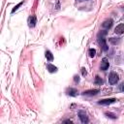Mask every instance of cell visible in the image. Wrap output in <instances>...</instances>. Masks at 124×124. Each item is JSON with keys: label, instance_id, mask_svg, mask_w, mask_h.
Returning <instances> with one entry per match:
<instances>
[{"label": "cell", "instance_id": "obj_5", "mask_svg": "<svg viewBox=\"0 0 124 124\" xmlns=\"http://www.w3.org/2000/svg\"><path fill=\"white\" fill-rule=\"evenodd\" d=\"M78 117H79V119L82 123H87L88 122V117H87V115L84 111H79L78 112Z\"/></svg>", "mask_w": 124, "mask_h": 124}, {"label": "cell", "instance_id": "obj_14", "mask_svg": "<svg viewBox=\"0 0 124 124\" xmlns=\"http://www.w3.org/2000/svg\"><path fill=\"white\" fill-rule=\"evenodd\" d=\"M96 84H98V85H101L102 83H103V79L99 77V76H97L96 78H95V81H94Z\"/></svg>", "mask_w": 124, "mask_h": 124}, {"label": "cell", "instance_id": "obj_20", "mask_svg": "<svg viewBox=\"0 0 124 124\" xmlns=\"http://www.w3.org/2000/svg\"><path fill=\"white\" fill-rule=\"evenodd\" d=\"M121 90L124 92V84H122V86H121Z\"/></svg>", "mask_w": 124, "mask_h": 124}, {"label": "cell", "instance_id": "obj_22", "mask_svg": "<svg viewBox=\"0 0 124 124\" xmlns=\"http://www.w3.org/2000/svg\"><path fill=\"white\" fill-rule=\"evenodd\" d=\"M78 1H82V0H78Z\"/></svg>", "mask_w": 124, "mask_h": 124}, {"label": "cell", "instance_id": "obj_2", "mask_svg": "<svg viewBox=\"0 0 124 124\" xmlns=\"http://www.w3.org/2000/svg\"><path fill=\"white\" fill-rule=\"evenodd\" d=\"M98 43H99V45L101 46V47H102L103 50L107 51V50L108 49V46L107 42H106V39H105L104 37H102V36L99 37V38H98Z\"/></svg>", "mask_w": 124, "mask_h": 124}, {"label": "cell", "instance_id": "obj_6", "mask_svg": "<svg viewBox=\"0 0 124 124\" xmlns=\"http://www.w3.org/2000/svg\"><path fill=\"white\" fill-rule=\"evenodd\" d=\"M114 32H115L116 34H122V33H124V24H123V23L118 24V25L115 27Z\"/></svg>", "mask_w": 124, "mask_h": 124}, {"label": "cell", "instance_id": "obj_4", "mask_svg": "<svg viewBox=\"0 0 124 124\" xmlns=\"http://www.w3.org/2000/svg\"><path fill=\"white\" fill-rule=\"evenodd\" d=\"M108 67H109V63H108V59H107V58H103L100 69H101L102 71H106V70H108Z\"/></svg>", "mask_w": 124, "mask_h": 124}, {"label": "cell", "instance_id": "obj_19", "mask_svg": "<svg viewBox=\"0 0 124 124\" xmlns=\"http://www.w3.org/2000/svg\"><path fill=\"white\" fill-rule=\"evenodd\" d=\"M74 78H75V81H76V82H78V81H79V78H78V76H75Z\"/></svg>", "mask_w": 124, "mask_h": 124}, {"label": "cell", "instance_id": "obj_11", "mask_svg": "<svg viewBox=\"0 0 124 124\" xmlns=\"http://www.w3.org/2000/svg\"><path fill=\"white\" fill-rule=\"evenodd\" d=\"M47 70L49 73H55L57 71V67H55L52 64H47Z\"/></svg>", "mask_w": 124, "mask_h": 124}, {"label": "cell", "instance_id": "obj_10", "mask_svg": "<svg viewBox=\"0 0 124 124\" xmlns=\"http://www.w3.org/2000/svg\"><path fill=\"white\" fill-rule=\"evenodd\" d=\"M77 93H78V90L75 88H69L67 90V94L70 96H77Z\"/></svg>", "mask_w": 124, "mask_h": 124}, {"label": "cell", "instance_id": "obj_17", "mask_svg": "<svg viewBox=\"0 0 124 124\" xmlns=\"http://www.w3.org/2000/svg\"><path fill=\"white\" fill-rule=\"evenodd\" d=\"M106 115H107L108 117H109V118H112V119L116 118V116H115L113 113H110V112H106Z\"/></svg>", "mask_w": 124, "mask_h": 124}, {"label": "cell", "instance_id": "obj_3", "mask_svg": "<svg viewBox=\"0 0 124 124\" xmlns=\"http://www.w3.org/2000/svg\"><path fill=\"white\" fill-rule=\"evenodd\" d=\"M116 101L115 98H108V99H103V100H100L98 103L100 105H109V104H112Z\"/></svg>", "mask_w": 124, "mask_h": 124}, {"label": "cell", "instance_id": "obj_15", "mask_svg": "<svg viewBox=\"0 0 124 124\" xmlns=\"http://www.w3.org/2000/svg\"><path fill=\"white\" fill-rule=\"evenodd\" d=\"M88 54H89L90 57H94L95 54H96V50H95L94 48H90V49L88 50Z\"/></svg>", "mask_w": 124, "mask_h": 124}, {"label": "cell", "instance_id": "obj_18", "mask_svg": "<svg viewBox=\"0 0 124 124\" xmlns=\"http://www.w3.org/2000/svg\"><path fill=\"white\" fill-rule=\"evenodd\" d=\"M81 73H82V76H86V70H85V68H81Z\"/></svg>", "mask_w": 124, "mask_h": 124}, {"label": "cell", "instance_id": "obj_7", "mask_svg": "<svg viewBox=\"0 0 124 124\" xmlns=\"http://www.w3.org/2000/svg\"><path fill=\"white\" fill-rule=\"evenodd\" d=\"M111 25H112V20H111V19H107V20H105V21L102 23V27H103V28H106V29L110 28Z\"/></svg>", "mask_w": 124, "mask_h": 124}, {"label": "cell", "instance_id": "obj_1", "mask_svg": "<svg viewBox=\"0 0 124 124\" xmlns=\"http://www.w3.org/2000/svg\"><path fill=\"white\" fill-rule=\"evenodd\" d=\"M118 79H119V77H118V75H117L116 73L111 72V73L109 74V77H108V81H109V83H110L111 85H113V84L117 83Z\"/></svg>", "mask_w": 124, "mask_h": 124}, {"label": "cell", "instance_id": "obj_21", "mask_svg": "<svg viewBox=\"0 0 124 124\" xmlns=\"http://www.w3.org/2000/svg\"><path fill=\"white\" fill-rule=\"evenodd\" d=\"M65 122H67V123H72V121H71V120H66Z\"/></svg>", "mask_w": 124, "mask_h": 124}, {"label": "cell", "instance_id": "obj_16", "mask_svg": "<svg viewBox=\"0 0 124 124\" xmlns=\"http://www.w3.org/2000/svg\"><path fill=\"white\" fill-rule=\"evenodd\" d=\"M22 4H23V2L21 1V2H20V3H18V4L16 5V6H15V8H14V9L12 10V13H15V12H16V10H17V9H18V8H19V7L21 6V5H22Z\"/></svg>", "mask_w": 124, "mask_h": 124}, {"label": "cell", "instance_id": "obj_8", "mask_svg": "<svg viewBox=\"0 0 124 124\" xmlns=\"http://www.w3.org/2000/svg\"><path fill=\"white\" fill-rule=\"evenodd\" d=\"M36 21H37L36 16H31L29 17V27H34L36 25Z\"/></svg>", "mask_w": 124, "mask_h": 124}, {"label": "cell", "instance_id": "obj_13", "mask_svg": "<svg viewBox=\"0 0 124 124\" xmlns=\"http://www.w3.org/2000/svg\"><path fill=\"white\" fill-rule=\"evenodd\" d=\"M108 41L111 43V44H113V45H116V44H119V42H120V40L118 39V38H109L108 39Z\"/></svg>", "mask_w": 124, "mask_h": 124}, {"label": "cell", "instance_id": "obj_9", "mask_svg": "<svg viewBox=\"0 0 124 124\" xmlns=\"http://www.w3.org/2000/svg\"><path fill=\"white\" fill-rule=\"evenodd\" d=\"M99 89H91V90H86L83 92L84 95H96L97 93H99Z\"/></svg>", "mask_w": 124, "mask_h": 124}, {"label": "cell", "instance_id": "obj_12", "mask_svg": "<svg viewBox=\"0 0 124 124\" xmlns=\"http://www.w3.org/2000/svg\"><path fill=\"white\" fill-rule=\"evenodd\" d=\"M46 58L48 61H52V60H53V55H52V53H51L49 50H46Z\"/></svg>", "mask_w": 124, "mask_h": 124}]
</instances>
